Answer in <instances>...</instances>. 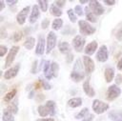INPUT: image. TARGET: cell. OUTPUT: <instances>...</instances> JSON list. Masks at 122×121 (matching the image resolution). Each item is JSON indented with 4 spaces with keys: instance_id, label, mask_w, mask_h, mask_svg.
<instances>
[{
    "instance_id": "6",
    "label": "cell",
    "mask_w": 122,
    "mask_h": 121,
    "mask_svg": "<svg viewBox=\"0 0 122 121\" xmlns=\"http://www.w3.org/2000/svg\"><path fill=\"white\" fill-rule=\"evenodd\" d=\"M85 45V38H83L81 35H76L72 39V47L76 51H81Z\"/></svg>"
},
{
    "instance_id": "41",
    "label": "cell",
    "mask_w": 122,
    "mask_h": 121,
    "mask_svg": "<svg viewBox=\"0 0 122 121\" xmlns=\"http://www.w3.org/2000/svg\"><path fill=\"white\" fill-rule=\"evenodd\" d=\"M65 3H66L65 1H56V2H55V5H56L58 8H60V7H63V6L65 5Z\"/></svg>"
},
{
    "instance_id": "14",
    "label": "cell",
    "mask_w": 122,
    "mask_h": 121,
    "mask_svg": "<svg viewBox=\"0 0 122 121\" xmlns=\"http://www.w3.org/2000/svg\"><path fill=\"white\" fill-rule=\"evenodd\" d=\"M39 16H40L39 8H38L37 5H33L32 10H31V12H30V23H31V24L35 23V21L39 18Z\"/></svg>"
},
{
    "instance_id": "15",
    "label": "cell",
    "mask_w": 122,
    "mask_h": 121,
    "mask_svg": "<svg viewBox=\"0 0 122 121\" xmlns=\"http://www.w3.org/2000/svg\"><path fill=\"white\" fill-rule=\"evenodd\" d=\"M83 90H84L85 93H86L88 96H90V97H92V96H94V94H95L93 89L90 86V78H87V79L84 81Z\"/></svg>"
},
{
    "instance_id": "19",
    "label": "cell",
    "mask_w": 122,
    "mask_h": 121,
    "mask_svg": "<svg viewBox=\"0 0 122 121\" xmlns=\"http://www.w3.org/2000/svg\"><path fill=\"white\" fill-rule=\"evenodd\" d=\"M113 77H114V71H113V69L107 68L105 70V79H106V81L108 83H110V82H112Z\"/></svg>"
},
{
    "instance_id": "12",
    "label": "cell",
    "mask_w": 122,
    "mask_h": 121,
    "mask_svg": "<svg viewBox=\"0 0 122 121\" xmlns=\"http://www.w3.org/2000/svg\"><path fill=\"white\" fill-rule=\"evenodd\" d=\"M45 51V39L44 36L41 34L38 37V41H37V45H36V50H35V53L37 55H42Z\"/></svg>"
},
{
    "instance_id": "50",
    "label": "cell",
    "mask_w": 122,
    "mask_h": 121,
    "mask_svg": "<svg viewBox=\"0 0 122 121\" xmlns=\"http://www.w3.org/2000/svg\"><path fill=\"white\" fill-rule=\"evenodd\" d=\"M80 3L81 4H84V3H87V1L86 0H80Z\"/></svg>"
},
{
    "instance_id": "24",
    "label": "cell",
    "mask_w": 122,
    "mask_h": 121,
    "mask_svg": "<svg viewBox=\"0 0 122 121\" xmlns=\"http://www.w3.org/2000/svg\"><path fill=\"white\" fill-rule=\"evenodd\" d=\"M85 11H86V17H87V19L89 21H91V22H96V17L93 14V12L91 10L90 7H86Z\"/></svg>"
},
{
    "instance_id": "4",
    "label": "cell",
    "mask_w": 122,
    "mask_h": 121,
    "mask_svg": "<svg viewBox=\"0 0 122 121\" xmlns=\"http://www.w3.org/2000/svg\"><path fill=\"white\" fill-rule=\"evenodd\" d=\"M18 50H19V47H18V46H13V47L10 50V51H9V53H8V56H7V58H6L5 68H8V67H10V66L11 65V63L13 62V60H14V58H15L17 52H18Z\"/></svg>"
},
{
    "instance_id": "47",
    "label": "cell",
    "mask_w": 122,
    "mask_h": 121,
    "mask_svg": "<svg viewBox=\"0 0 122 121\" xmlns=\"http://www.w3.org/2000/svg\"><path fill=\"white\" fill-rule=\"evenodd\" d=\"M7 3H8V5L11 6V5H15L17 3V1L16 0H14V1H7Z\"/></svg>"
},
{
    "instance_id": "20",
    "label": "cell",
    "mask_w": 122,
    "mask_h": 121,
    "mask_svg": "<svg viewBox=\"0 0 122 121\" xmlns=\"http://www.w3.org/2000/svg\"><path fill=\"white\" fill-rule=\"evenodd\" d=\"M81 104H82V99L79 97H74V98H71L68 101V105L71 108L79 107V106H81Z\"/></svg>"
},
{
    "instance_id": "42",
    "label": "cell",
    "mask_w": 122,
    "mask_h": 121,
    "mask_svg": "<svg viewBox=\"0 0 122 121\" xmlns=\"http://www.w3.org/2000/svg\"><path fill=\"white\" fill-rule=\"evenodd\" d=\"M116 37H117L118 40H121V39H122V29H120V30H118V32H117V34H116Z\"/></svg>"
},
{
    "instance_id": "3",
    "label": "cell",
    "mask_w": 122,
    "mask_h": 121,
    "mask_svg": "<svg viewBox=\"0 0 122 121\" xmlns=\"http://www.w3.org/2000/svg\"><path fill=\"white\" fill-rule=\"evenodd\" d=\"M56 45V35L53 31H50L48 33L47 36V49H46V52L49 53L51 52V50H52L54 49Z\"/></svg>"
},
{
    "instance_id": "34",
    "label": "cell",
    "mask_w": 122,
    "mask_h": 121,
    "mask_svg": "<svg viewBox=\"0 0 122 121\" xmlns=\"http://www.w3.org/2000/svg\"><path fill=\"white\" fill-rule=\"evenodd\" d=\"M22 37H23V32H22V31H16V32L13 34L12 39H13V41H15V42H18L19 40H21Z\"/></svg>"
},
{
    "instance_id": "8",
    "label": "cell",
    "mask_w": 122,
    "mask_h": 121,
    "mask_svg": "<svg viewBox=\"0 0 122 121\" xmlns=\"http://www.w3.org/2000/svg\"><path fill=\"white\" fill-rule=\"evenodd\" d=\"M90 9L95 15H101L104 12V8L102 5L97 1H91L90 2Z\"/></svg>"
},
{
    "instance_id": "37",
    "label": "cell",
    "mask_w": 122,
    "mask_h": 121,
    "mask_svg": "<svg viewBox=\"0 0 122 121\" xmlns=\"http://www.w3.org/2000/svg\"><path fill=\"white\" fill-rule=\"evenodd\" d=\"M50 67H51L50 62H49V61H46V62H45V64H44V69H43V71H44V73H45V74H46V73L49 71Z\"/></svg>"
},
{
    "instance_id": "10",
    "label": "cell",
    "mask_w": 122,
    "mask_h": 121,
    "mask_svg": "<svg viewBox=\"0 0 122 121\" xmlns=\"http://www.w3.org/2000/svg\"><path fill=\"white\" fill-rule=\"evenodd\" d=\"M58 70H59L58 64L56 62H52L51 64V67H50L49 71L45 74L46 78L47 79H51L52 77H56L57 76V73H58Z\"/></svg>"
},
{
    "instance_id": "49",
    "label": "cell",
    "mask_w": 122,
    "mask_h": 121,
    "mask_svg": "<svg viewBox=\"0 0 122 121\" xmlns=\"http://www.w3.org/2000/svg\"><path fill=\"white\" fill-rule=\"evenodd\" d=\"M0 5H1V9H0V10H2L3 9H4V1H0Z\"/></svg>"
},
{
    "instance_id": "33",
    "label": "cell",
    "mask_w": 122,
    "mask_h": 121,
    "mask_svg": "<svg viewBox=\"0 0 122 121\" xmlns=\"http://www.w3.org/2000/svg\"><path fill=\"white\" fill-rule=\"evenodd\" d=\"M10 112H12V113H16L17 111H18V108H17V105L15 104V103H11L10 105H9V107L7 108Z\"/></svg>"
},
{
    "instance_id": "26",
    "label": "cell",
    "mask_w": 122,
    "mask_h": 121,
    "mask_svg": "<svg viewBox=\"0 0 122 121\" xmlns=\"http://www.w3.org/2000/svg\"><path fill=\"white\" fill-rule=\"evenodd\" d=\"M16 92H17L16 89H12L11 91H10L4 96V101H5V102H9V101H10V100L15 96Z\"/></svg>"
},
{
    "instance_id": "43",
    "label": "cell",
    "mask_w": 122,
    "mask_h": 121,
    "mask_svg": "<svg viewBox=\"0 0 122 121\" xmlns=\"http://www.w3.org/2000/svg\"><path fill=\"white\" fill-rule=\"evenodd\" d=\"M117 69L118 70H122V57L120 58V60L117 63Z\"/></svg>"
},
{
    "instance_id": "39",
    "label": "cell",
    "mask_w": 122,
    "mask_h": 121,
    "mask_svg": "<svg viewBox=\"0 0 122 121\" xmlns=\"http://www.w3.org/2000/svg\"><path fill=\"white\" fill-rule=\"evenodd\" d=\"M49 23H50L49 19H44V20L42 21V24H41L42 29H47V28L49 27Z\"/></svg>"
},
{
    "instance_id": "40",
    "label": "cell",
    "mask_w": 122,
    "mask_h": 121,
    "mask_svg": "<svg viewBox=\"0 0 122 121\" xmlns=\"http://www.w3.org/2000/svg\"><path fill=\"white\" fill-rule=\"evenodd\" d=\"M31 72L32 73H36L37 72V61H34L32 64V68H31Z\"/></svg>"
},
{
    "instance_id": "7",
    "label": "cell",
    "mask_w": 122,
    "mask_h": 121,
    "mask_svg": "<svg viewBox=\"0 0 122 121\" xmlns=\"http://www.w3.org/2000/svg\"><path fill=\"white\" fill-rule=\"evenodd\" d=\"M109 57V51H108V49L105 45L101 46L96 53V59L99 61V62H105L107 61Z\"/></svg>"
},
{
    "instance_id": "13",
    "label": "cell",
    "mask_w": 122,
    "mask_h": 121,
    "mask_svg": "<svg viewBox=\"0 0 122 121\" xmlns=\"http://www.w3.org/2000/svg\"><path fill=\"white\" fill-rule=\"evenodd\" d=\"M18 71H19V65H16L10 69H8L6 71V72L4 73V78L5 79H11V78L15 77L16 74L18 73Z\"/></svg>"
},
{
    "instance_id": "1",
    "label": "cell",
    "mask_w": 122,
    "mask_h": 121,
    "mask_svg": "<svg viewBox=\"0 0 122 121\" xmlns=\"http://www.w3.org/2000/svg\"><path fill=\"white\" fill-rule=\"evenodd\" d=\"M79 25V29H80V32L84 35H91L95 31V29L93 27H92L87 21L84 20H79L78 22Z\"/></svg>"
},
{
    "instance_id": "21",
    "label": "cell",
    "mask_w": 122,
    "mask_h": 121,
    "mask_svg": "<svg viewBox=\"0 0 122 121\" xmlns=\"http://www.w3.org/2000/svg\"><path fill=\"white\" fill-rule=\"evenodd\" d=\"M37 111H38L39 115H41L42 117H46L47 115H51L50 110H49V108H48L47 106H42V105H41V106L38 107Z\"/></svg>"
},
{
    "instance_id": "27",
    "label": "cell",
    "mask_w": 122,
    "mask_h": 121,
    "mask_svg": "<svg viewBox=\"0 0 122 121\" xmlns=\"http://www.w3.org/2000/svg\"><path fill=\"white\" fill-rule=\"evenodd\" d=\"M63 26V20L62 19H59V18H56L53 20L52 22V29L55 30H58L61 29V27Z\"/></svg>"
},
{
    "instance_id": "38",
    "label": "cell",
    "mask_w": 122,
    "mask_h": 121,
    "mask_svg": "<svg viewBox=\"0 0 122 121\" xmlns=\"http://www.w3.org/2000/svg\"><path fill=\"white\" fill-rule=\"evenodd\" d=\"M8 51V49L5 47V46H0V56H4L5 53Z\"/></svg>"
},
{
    "instance_id": "22",
    "label": "cell",
    "mask_w": 122,
    "mask_h": 121,
    "mask_svg": "<svg viewBox=\"0 0 122 121\" xmlns=\"http://www.w3.org/2000/svg\"><path fill=\"white\" fill-rule=\"evenodd\" d=\"M3 121H14V117L12 115V112H10L8 109L3 111Z\"/></svg>"
},
{
    "instance_id": "2",
    "label": "cell",
    "mask_w": 122,
    "mask_h": 121,
    "mask_svg": "<svg viewBox=\"0 0 122 121\" xmlns=\"http://www.w3.org/2000/svg\"><path fill=\"white\" fill-rule=\"evenodd\" d=\"M108 109H109V105L107 103H104V102H102L100 100H97V99H95L92 102V110L94 111L95 113L101 114L104 111H106Z\"/></svg>"
},
{
    "instance_id": "46",
    "label": "cell",
    "mask_w": 122,
    "mask_h": 121,
    "mask_svg": "<svg viewBox=\"0 0 122 121\" xmlns=\"http://www.w3.org/2000/svg\"><path fill=\"white\" fill-rule=\"evenodd\" d=\"M36 121H53L52 118H42V119H38Z\"/></svg>"
},
{
    "instance_id": "9",
    "label": "cell",
    "mask_w": 122,
    "mask_h": 121,
    "mask_svg": "<svg viewBox=\"0 0 122 121\" xmlns=\"http://www.w3.org/2000/svg\"><path fill=\"white\" fill-rule=\"evenodd\" d=\"M83 64H84V68L87 73H92L94 71V63L91 57L87 55L83 56Z\"/></svg>"
},
{
    "instance_id": "44",
    "label": "cell",
    "mask_w": 122,
    "mask_h": 121,
    "mask_svg": "<svg viewBox=\"0 0 122 121\" xmlns=\"http://www.w3.org/2000/svg\"><path fill=\"white\" fill-rule=\"evenodd\" d=\"M104 3H105L106 5H114V4H115L114 1H108V0H105Z\"/></svg>"
},
{
    "instance_id": "17",
    "label": "cell",
    "mask_w": 122,
    "mask_h": 121,
    "mask_svg": "<svg viewBox=\"0 0 122 121\" xmlns=\"http://www.w3.org/2000/svg\"><path fill=\"white\" fill-rule=\"evenodd\" d=\"M85 77V74L83 71H72L71 73V78L74 81V82H79L81 80H83Z\"/></svg>"
},
{
    "instance_id": "30",
    "label": "cell",
    "mask_w": 122,
    "mask_h": 121,
    "mask_svg": "<svg viewBox=\"0 0 122 121\" xmlns=\"http://www.w3.org/2000/svg\"><path fill=\"white\" fill-rule=\"evenodd\" d=\"M88 111H89V110L87 109V108H84V109H82L76 115H75V118L76 119H81V118H84L87 114H88Z\"/></svg>"
},
{
    "instance_id": "23",
    "label": "cell",
    "mask_w": 122,
    "mask_h": 121,
    "mask_svg": "<svg viewBox=\"0 0 122 121\" xmlns=\"http://www.w3.org/2000/svg\"><path fill=\"white\" fill-rule=\"evenodd\" d=\"M50 11H51V13L52 15L57 16V17L62 15V10H61L55 4H51V8H50Z\"/></svg>"
},
{
    "instance_id": "48",
    "label": "cell",
    "mask_w": 122,
    "mask_h": 121,
    "mask_svg": "<svg viewBox=\"0 0 122 121\" xmlns=\"http://www.w3.org/2000/svg\"><path fill=\"white\" fill-rule=\"evenodd\" d=\"M92 118H93V115H90L87 119H84L83 121H92Z\"/></svg>"
},
{
    "instance_id": "28",
    "label": "cell",
    "mask_w": 122,
    "mask_h": 121,
    "mask_svg": "<svg viewBox=\"0 0 122 121\" xmlns=\"http://www.w3.org/2000/svg\"><path fill=\"white\" fill-rule=\"evenodd\" d=\"M109 117L113 121H122V115L120 113H117L114 111H111L109 113Z\"/></svg>"
},
{
    "instance_id": "25",
    "label": "cell",
    "mask_w": 122,
    "mask_h": 121,
    "mask_svg": "<svg viewBox=\"0 0 122 121\" xmlns=\"http://www.w3.org/2000/svg\"><path fill=\"white\" fill-rule=\"evenodd\" d=\"M35 44V39L33 37H28L27 40L24 42V47L28 50H31L34 47Z\"/></svg>"
},
{
    "instance_id": "18",
    "label": "cell",
    "mask_w": 122,
    "mask_h": 121,
    "mask_svg": "<svg viewBox=\"0 0 122 121\" xmlns=\"http://www.w3.org/2000/svg\"><path fill=\"white\" fill-rule=\"evenodd\" d=\"M58 48H59V50L61 53L66 54V53H70V51H71V46L67 42H60L58 45Z\"/></svg>"
},
{
    "instance_id": "32",
    "label": "cell",
    "mask_w": 122,
    "mask_h": 121,
    "mask_svg": "<svg viewBox=\"0 0 122 121\" xmlns=\"http://www.w3.org/2000/svg\"><path fill=\"white\" fill-rule=\"evenodd\" d=\"M38 5L42 11H47V10H48V2L47 1H42V0L38 1Z\"/></svg>"
},
{
    "instance_id": "35",
    "label": "cell",
    "mask_w": 122,
    "mask_h": 121,
    "mask_svg": "<svg viewBox=\"0 0 122 121\" xmlns=\"http://www.w3.org/2000/svg\"><path fill=\"white\" fill-rule=\"evenodd\" d=\"M39 82H40L41 86H42L45 90H51V85H50L48 82H46L45 80H42V79H41V80H39Z\"/></svg>"
},
{
    "instance_id": "5",
    "label": "cell",
    "mask_w": 122,
    "mask_h": 121,
    "mask_svg": "<svg viewBox=\"0 0 122 121\" xmlns=\"http://www.w3.org/2000/svg\"><path fill=\"white\" fill-rule=\"evenodd\" d=\"M120 92H121V90L116 85H112L109 87V89L107 91V98L109 100H113L117 96H119Z\"/></svg>"
},
{
    "instance_id": "29",
    "label": "cell",
    "mask_w": 122,
    "mask_h": 121,
    "mask_svg": "<svg viewBox=\"0 0 122 121\" xmlns=\"http://www.w3.org/2000/svg\"><path fill=\"white\" fill-rule=\"evenodd\" d=\"M46 106L49 108L51 115H54V113H55V103H54L53 101L50 100V101H48V102L46 103Z\"/></svg>"
},
{
    "instance_id": "36",
    "label": "cell",
    "mask_w": 122,
    "mask_h": 121,
    "mask_svg": "<svg viewBox=\"0 0 122 121\" xmlns=\"http://www.w3.org/2000/svg\"><path fill=\"white\" fill-rule=\"evenodd\" d=\"M74 11H75V13H76L77 15H79V16H82V15H83V10H82V8H81L80 6H75Z\"/></svg>"
},
{
    "instance_id": "11",
    "label": "cell",
    "mask_w": 122,
    "mask_h": 121,
    "mask_svg": "<svg viewBox=\"0 0 122 121\" xmlns=\"http://www.w3.org/2000/svg\"><path fill=\"white\" fill-rule=\"evenodd\" d=\"M29 11H30V7H26V8H24L23 10H21L18 12V14H17V16H16V20H17L18 24L23 25V24L25 23Z\"/></svg>"
},
{
    "instance_id": "31",
    "label": "cell",
    "mask_w": 122,
    "mask_h": 121,
    "mask_svg": "<svg viewBox=\"0 0 122 121\" xmlns=\"http://www.w3.org/2000/svg\"><path fill=\"white\" fill-rule=\"evenodd\" d=\"M67 13H68V16L71 22H76V14L74 13L73 10H68Z\"/></svg>"
},
{
    "instance_id": "45",
    "label": "cell",
    "mask_w": 122,
    "mask_h": 121,
    "mask_svg": "<svg viewBox=\"0 0 122 121\" xmlns=\"http://www.w3.org/2000/svg\"><path fill=\"white\" fill-rule=\"evenodd\" d=\"M71 61H72V54L70 53V57H69V55L67 56V62H68V63H71Z\"/></svg>"
},
{
    "instance_id": "16",
    "label": "cell",
    "mask_w": 122,
    "mask_h": 121,
    "mask_svg": "<svg viewBox=\"0 0 122 121\" xmlns=\"http://www.w3.org/2000/svg\"><path fill=\"white\" fill-rule=\"evenodd\" d=\"M97 49V43L96 41H92L91 43H89L86 48H85V53L88 55H92V53H94V51Z\"/></svg>"
}]
</instances>
